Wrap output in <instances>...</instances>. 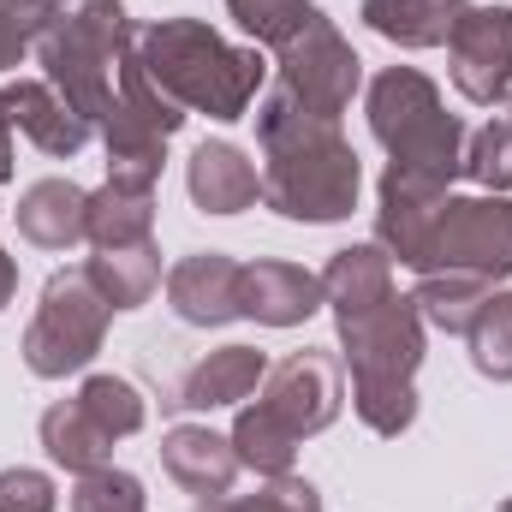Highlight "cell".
<instances>
[{
  "instance_id": "obj_5",
  "label": "cell",
  "mask_w": 512,
  "mask_h": 512,
  "mask_svg": "<svg viewBox=\"0 0 512 512\" xmlns=\"http://www.w3.org/2000/svg\"><path fill=\"white\" fill-rule=\"evenodd\" d=\"M364 114L370 131L387 149V167H405V173H423V179H441L453 185L465 173V126L459 114H447L441 90L417 72V66H382L370 78V96H364Z\"/></svg>"
},
{
  "instance_id": "obj_20",
  "label": "cell",
  "mask_w": 512,
  "mask_h": 512,
  "mask_svg": "<svg viewBox=\"0 0 512 512\" xmlns=\"http://www.w3.org/2000/svg\"><path fill=\"white\" fill-rule=\"evenodd\" d=\"M36 435H42V453H48L60 471H72V477L114 465V447H120V435H108V429L84 411L78 393H72V399H54V405L42 411Z\"/></svg>"
},
{
  "instance_id": "obj_18",
  "label": "cell",
  "mask_w": 512,
  "mask_h": 512,
  "mask_svg": "<svg viewBox=\"0 0 512 512\" xmlns=\"http://www.w3.org/2000/svg\"><path fill=\"white\" fill-rule=\"evenodd\" d=\"M18 239L36 251H72L90 239V191L72 179H36L18 197Z\"/></svg>"
},
{
  "instance_id": "obj_21",
  "label": "cell",
  "mask_w": 512,
  "mask_h": 512,
  "mask_svg": "<svg viewBox=\"0 0 512 512\" xmlns=\"http://www.w3.org/2000/svg\"><path fill=\"white\" fill-rule=\"evenodd\" d=\"M465 6L471 0H364L358 6V18L387 36L393 48H447V36L459 30V18H465Z\"/></svg>"
},
{
  "instance_id": "obj_28",
  "label": "cell",
  "mask_w": 512,
  "mask_h": 512,
  "mask_svg": "<svg viewBox=\"0 0 512 512\" xmlns=\"http://www.w3.org/2000/svg\"><path fill=\"white\" fill-rule=\"evenodd\" d=\"M227 12L256 48H286L304 30V18L316 12V0H227Z\"/></svg>"
},
{
  "instance_id": "obj_11",
  "label": "cell",
  "mask_w": 512,
  "mask_h": 512,
  "mask_svg": "<svg viewBox=\"0 0 512 512\" xmlns=\"http://www.w3.org/2000/svg\"><path fill=\"white\" fill-rule=\"evenodd\" d=\"M453 90L477 108H501L512 96V6H465L459 30L447 36Z\"/></svg>"
},
{
  "instance_id": "obj_34",
  "label": "cell",
  "mask_w": 512,
  "mask_h": 512,
  "mask_svg": "<svg viewBox=\"0 0 512 512\" xmlns=\"http://www.w3.org/2000/svg\"><path fill=\"white\" fill-rule=\"evenodd\" d=\"M12 298H18V262L6 256V245H0V310H6Z\"/></svg>"
},
{
  "instance_id": "obj_26",
  "label": "cell",
  "mask_w": 512,
  "mask_h": 512,
  "mask_svg": "<svg viewBox=\"0 0 512 512\" xmlns=\"http://www.w3.org/2000/svg\"><path fill=\"white\" fill-rule=\"evenodd\" d=\"M465 340H471V364H477L483 382H512V292L507 286L489 292V304L477 310Z\"/></svg>"
},
{
  "instance_id": "obj_19",
  "label": "cell",
  "mask_w": 512,
  "mask_h": 512,
  "mask_svg": "<svg viewBox=\"0 0 512 512\" xmlns=\"http://www.w3.org/2000/svg\"><path fill=\"white\" fill-rule=\"evenodd\" d=\"M0 114L12 120V131H24L42 155H54V161H72L96 131L84 126L54 90H48V78H18V84H6L0 90Z\"/></svg>"
},
{
  "instance_id": "obj_7",
  "label": "cell",
  "mask_w": 512,
  "mask_h": 512,
  "mask_svg": "<svg viewBox=\"0 0 512 512\" xmlns=\"http://www.w3.org/2000/svg\"><path fill=\"white\" fill-rule=\"evenodd\" d=\"M185 126V108L167 102L149 72L137 66V54H126L120 66V90H114V108H108V126L96 131L102 149H108V179H131V185H155L161 167H167V143Z\"/></svg>"
},
{
  "instance_id": "obj_14",
  "label": "cell",
  "mask_w": 512,
  "mask_h": 512,
  "mask_svg": "<svg viewBox=\"0 0 512 512\" xmlns=\"http://www.w3.org/2000/svg\"><path fill=\"white\" fill-rule=\"evenodd\" d=\"M239 310L256 328H298L322 310V274L286 262V256H256L239 280Z\"/></svg>"
},
{
  "instance_id": "obj_8",
  "label": "cell",
  "mask_w": 512,
  "mask_h": 512,
  "mask_svg": "<svg viewBox=\"0 0 512 512\" xmlns=\"http://www.w3.org/2000/svg\"><path fill=\"white\" fill-rule=\"evenodd\" d=\"M274 66H280L274 90H286L298 108H310L322 120H346L352 96L364 90V60H358V48L340 36V24L322 6L304 18V30L286 48H274Z\"/></svg>"
},
{
  "instance_id": "obj_31",
  "label": "cell",
  "mask_w": 512,
  "mask_h": 512,
  "mask_svg": "<svg viewBox=\"0 0 512 512\" xmlns=\"http://www.w3.org/2000/svg\"><path fill=\"white\" fill-rule=\"evenodd\" d=\"M60 6L66 0H0V72L18 66L48 36V24L60 18Z\"/></svg>"
},
{
  "instance_id": "obj_22",
  "label": "cell",
  "mask_w": 512,
  "mask_h": 512,
  "mask_svg": "<svg viewBox=\"0 0 512 512\" xmlns=\"http://www.w3.org/2000/svg\"><path fill=\"white\" fill-rule=\"evenodd\" d=\"M155 239V185H131V179H102L90 191V245L96 251H120Z\"/></svg>"
},
{
  "instance_id": "obj_25",
  "label": "cell",
  "mask_w": 512,
  "mask_h": 512,
  "mask_svg": "<svg viewBox=\"0 0 512 512\" xmlns=\"http://www.w3.org/2000/svg\"><path fill=\"white\" fill-rule=\"evenodd\" d=\"M489 292H495V286H483V280H471V274H417L411 304H417L423 328L471 334V322H477V310L489 304Z\"/></svg>"
},
{
  "instance_id": "obj_2",
  "label": "cell",
  "mask_w": 512,
  "mask_h": 512,
  "mask_svg": "<svg viewBox=\"0 0 512 512\" xmlns=\"http://www.w3.org/2000/svg\"><path fill=\"white\" fill-rule=\"evenodd\" d=\"M131 54L149 72V84L167 102H179L185 114H209V120L233 126V120L251 114V102H262L268 60L256 48H233L203 18H185V12L155 18L131 36Z\"/></svg>"
},
{
  "instance_id": "obj_3",
  "label": "cell",
  "mask_w": 512,
  "mask_h": 512,
  "mask_svg": "<svg viewBox=\"0 0 512 512\" xmlns=\"http://www.w3.org/2000/svg\"><path fill=\"white\" fill-rule=\"evenodd\" d=\"M340 364L352 376V411L376 435H405L417 423V370H423V316L405 292H387L364 310L334 316Z\"/></svg>"
},
{
  "instance_id": "obj_9",
  "label": "cell",
  "mask_w": 512,
  "mask_h": 512,
  "mask_svg": "<svg viewBox=\"0 0 512 512\" xmlns=\"http://www.w3.org/2000/svg\"><path fill=\"white\" fill-rule=\"evenodd\" d=\"M423 274H471L483 286L512 280V197L501 191L447 197Z\"/></svg>"
},
{
  "instance_id": "obj_29",
  "label": "cell",
  "mask_w": 512,
  "mask_h": 512,
  "mask_svg": "<svg viewBox=\"0 0 512 512\" xmlns=\"http://www.w3.org/2000/svg\"><path fill=\"white\" fill-rule=\"evenodd\" d=\"M78 399H84V411L108 429V435H137L143 429V417H149V399L126 382V376H90V382L78 387Z\"/></svg>"
},
{
  "instance_id": "obj_36",
  "label": "cell",
  "mask_w": 512,
  "mask_h": 512,
  "mask_svg": "<svg viewBox=\"0 0 512 512\" xmlns=\"http://www.w3.org/2000/svg\"><path fill=\"white\" fill-rule=\"evenodd\" d=\"M495 512H512V501H501V507H495Z\"/></svg>"
},
{
  "instance_id": "obj_10",
  "label": "cell",
  "mask_w": 512,
  "mask_h": 512,
  "mask_svg": "<svg viewBox=\"0 0 512 512\" xmlns=\"http://www.w3.org/2000/svg\"><path fill=\"white\" fill-rule=\"evenodd\" d=\"M256 405H268L298 441L304 435H322L340 405H346V364L322 346H304V352H286L280 364H268V376L256 387Z\"/></svg>"
},
{
  "instance_id": "obj_12",
  "label": "cell",
  "mask_w": 512,
  "mask_h": 512,
  "mask_svg": "<svg viewBox=\"0 0 512 512\" xmlns=\"http://www.w3.org/2000/svg\"><path fill=\"white\" fill-rule=\"evenodd\" d=\"M447 197H453V185L423 179V173H405V167H387L382 185H376V245H382L399 268L423 274L429 239H435V227H441Z\"/></svg>"
},
{
  "instance_id": "obj_17",
  "label": "cell",
  "mask_w": 512,
  "mask_h": 512,
  "mask_svg": "<svg viewBox=\"0 0 512 512\" xmlns=\"http://www.w3.org/2000/svg\"><path fill=\"white\" fill-rule=\"evenodd\" d=\"M262 376H268V358H262L256 346H221V352L197 358L161 405H167V411H221V405H245L256 387H262Z\"/></svg>"
},
{
  "instance_id": "obj_15",
  "label": "cell",
  "mask_w": 512,
  "mask_h": 512,
  "mask_svg": "<svg viewBox=\"0 0 512 512\" xmlns=\"http://www.w3.org/2000/svg\"><path fill=\"white\" fill-rule=\"evenodd\" d=\"M161 471L191 501H221V495H233V477L245 465L233 453V435H215L209 423H179L161 435Z\"/></svg>"
},
{
  "instance_id": "obj_4",
  "label": "cell",
  "mask_w": 512,
  "mask_h": 512,
  "mask_svg": "<svg viewBox=\"0 0 512 512\" xmlns=\"http://www.w3.org/2000/svg\"><path fill=\"white\" fill-rule=\"evenodd\" d=\"M131 36L137 30H131V18H126V0H72L48 24V36L36 42L48 90L90 131L108 126L114 90H120V66H126V54H131Z\"/></svg>"
},
{
  "instance_id": "obj_24",
  "label": "cell",
  "mask_w": 512,
  "mask_h": 512,
  "mask_svg": "<svg viewBox=\"0 0 512 512\" xmlns=\"http://www.w3.org/2000/svg\"><path fill=\"white\" fill-rule=\"evenodd\" d=\"M298 435L268 411V405H239V417H233V453H239V465L256 471V477H286L292 471V459H298Z\"/></svg>"
},
{
  "instance_id": "obj_33",
  "label": "cell",
  "mask_w": 512,
  "mask_h": 512,
  "mask_svg": "<svg viewBox=\"0 0 512 512\" xmlns=\"http://www.w3.org/2000/svg\"><path fill=\"white\" fill-rule=\"evenodd\" d=\"M60 507V489L48 471H30V465H6L0 471V512H54Z\"/></svg>"
},
{
  "instance_id": "obj_23",
  "label": "cell",
  "mask_w": 512,
  "mask_h": 512,
  "mask_svg": "<svg viewBox=\"0 0 512 512\" xmlns=\"http://www.w3.org/2000/svg\"><path fill=\"white\" fill-rule=\"evenodd\" d=\"M84 274L114 310H143L161 286V245L143 239V245H120V251H96L84 262Z\"/></svg>"
},
{
  "instance_id": "obj_27",
  "label": "cell",
  "mask_w": 512,
  "mask_h": 512,
  "mask_svg": "<svg viewBox=\"0 0 512 512\" xmlns=\"http://www.w3.org/2000/svg\"><path fill=\"white\" fill-rule=\"evenodd\" d=\"M465 179H477L483 191H512V96L501 102V114L465 143Z\"/></svg>"
},
{
  "instance_id": "obj_6",
  "label": "cell",
  "mask_w": 512,
  "mask_h": 512,
  "mask_svg": "<svg viewBox=\"0 0 512 512\" xmlns=\"http://www.w3.org/2000/svg\"><path fill=\"white\" fill-rule=\"evenodd\" d=\"M108 322H114V304L90 286L84 268H60L48 274L42 286V304L24 328V370L36 382H66L78 370H90V358L102 352L108 340Z\"/></svg>"
},
{
  "instance_id": "obj_13",
  "label": "cell",
  "mask_w": 512,
  "mask_h": 512,
  "mask_svg": "<svg viewBox=\"0 0 512 512\" xmlns=\"http://www.w3.org/2000/svg\"><path fill=\"white\" fill-rule=\"evenodd\" d=\"M239 280H245V262H233L227 251H191L167 268V310L185 328H227L245 316Z\"/></svg>"
},
{
  "instance_id": "obj_1",
  "label": "cell",
  "mask_w": 512,
  "mask_h": 512,
  "mask_svg": "<svg viewBox=\"0 0 512 512\" xmlns=\"http://www.w3.org/2000/svg\"><path fill=\"white\" fill-rule=\"evenodd\" d=\"M256 155H262V203L298 227H334L358 209L364 167L340 120L298 108L286 90L256 102Z\"/></svg>"
},
{
  "instance_id": "obj_30",
  "label": "cell",
  "mask_w": 512,
  "mask_h": 512,
  "mask_svg": "<svg viewBox=\"0 0 512 512\" xmlns=\"http://www.w3.org/2000/svg\"><path fill=\"white\" fill-rule=\"evenodd\" d=\"M197 512H322V495L310 477H262L256 495H221V501H197Z\"/></svg>"
},
{
  "instance_id": "obj_35",
  "label": "cell",
  "mask_w": 512,
  "mask_h": 512,
  "mask_svg": "<svg viewBox=\"0 0 512 512\" xmlns=\"http://www.w3.org/2000/svg\"><path fill=\"white\" fill-rule=\"evenodd\" d=\"M12 179V120L0 114V185Z\"/></svg>"
},
{
  "instance_id": "obj_16",
  "label": "cell",
  "mask_w": 512,
  "mask_h": 512,
  "mask_svg": "<svg viewBox=\"0 0 512 512\" xmlns=\"http://www.w3.org/2000/svg\"><path fill=\"white\" fill-rule=\"evenodd\" d=\"M185 191H191V203L203 215H245L262 197V173H256V161L239 143L203 137L191 149V161H185Z\"/></svg>"
},
{
  "instance_id": "obj_32",
  "label": "cell",
  "mask_w": 512,
  "mask_h": 512,
  "mask_svg": "<svg viewBox=\"0 0 512 512\" xmlns=\"http://www.w3.org/2000/svg\"><path fill=\"white\" fill-rule=\"evenodd\" d=\"M149 507V495H143V483L120 471V465H102V471H84L78 483H72V512H143Z\"/></svg>"
}]
</instances>
